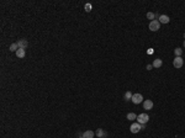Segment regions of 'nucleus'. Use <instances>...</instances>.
<instances>
[{
    "label": "nucleus",
    "mask_w": 185,
    "mask_h": 138,
    "mask_svg": "<svg viewBox=\"0 0 185 138\" xmlns=\"http://www.w3.org/2000/svg\"><path fill=\"white\" fill-rule=\"evenodd\" d=\"M94 136H95L94 131H85L83 133V138H94Z\"/></svg>",
    "instance_id": "obj_10"
},
{
    "label": "nucleus",
    "mask_w": 185,
    "mask_h": 138,
    "mask_svg": "<svg viewBox=\"0 0 185 138\" xmlns=\"http://www.w3.org/2000/svg\"><path fill=\"white\" fill-rule=\"evenodd\" d=\"M152 68H153L152 64H148V65H147V70H152Z\"/></svg>",
    "instance_id": "obj_19"
},
{
    "label": "nucleus",
    "mask_w": 185,
    "mask_h": 138,
    "mask_svg": "<svg viewBox=\"0 0 185 138\" xmlns=\"http://www.w3.org/2000/svg\"><path fill=\"white\" fill-rule=\"evenodd\" d=\"M9 49H10L11 52H15V53H16V51L19 49V46H17V43H16V42H15V43H12V44L10 46V48H9Z\"/></svg>",
    "instance_id": "obj_15"
},
{
    "label": "nucleus",
    "mask_w": 185,
    "mask_h": 138,
    "mask_svg": "<svg viewBox=\"0 0 185 138\" xmlns=\"http://www.w3.org/2000/svg\"><path fill=\"white\" fill-rule=\"evenodd\" d=\"M143 109H146V110H152L153 109V101L152 100H146L143 102Z\"/></svg>",
    "instance_id": "obj_7"
},
{
    "label": "nucleus",
    "mask_w": 185,
    "mask_h": 138,
    "mask_svg": "<svg viewBox=\"0 0 185 138\" xmlns=\"http://www.w3.org/2000/svg\"><path fill=\"white\" fill-rule=\"evenodd\" d=\"M130 131H131L132 133H138V132L141 131V125H140L138 122L132 123V125H131V127H130Z\"/></svg>",
    "instance_id": "obj_5"
},
{
    "label": "nucleus",
    "mask_w": 185,
    "mask_h": 138,
    "mask_svg": "<svg viewBox=\"0 0 185 138\" xmlns=\"http://www.w3.org/2000/svg\"><path fill=\"white\" fill-rule=\"evenodd\" d=\"M147 19L148 20H156V14L154 12H147Z\"/></svg>",
    "instance_id": "obj_17"
},
{
    "label": "nucleus",
    "mask_w": 185,
    "mask_h": 138,
    "mask_svg": "<svg viewBox=\"0 0 185 138\" xmlns=\"http://www.w3.org/2000/svg\"><path fill=\"white\" fill-rule=\"evenodd\" d=\"M25 56H26V52H25L23 48H19L16 51V57L17 58H25Z\"/></svg>",
    "instance_id": "obj_8"
},
{
    "label": "nucleus",
    "mask_w": 185,
    "mask_h": 138,
    "mask_svg": "<svg viewBox=\"0 0 185 138\" xmlns=\"http://www.w3.org/2000/svg\"><path fill=\"white\" fill-rule=\"evenodd\" d=\"M133 104H136V105H138V104H141L142 101H143V96L141 95V94H133V96H132V100H131Z\"/></svg>",
    "instance_id": "obj_4"
},
{
    "label": "nucleus",
    "mask_w": 185,
    "mask_h": 138,
    "mask_svg": "<svg viewBox=\"0 0 185 138\" xmlns=\"http://www.w3.org/2000/svg\"><path fill=\"white\" fill-rule=\"evenodd\" d=\"M174 54H175L177 57H182L183 49H182V48H175V49H174Z\"/></svg>",
    "instance_id": "obj_16"
},
{
    "label": "nucleus",
    "mask_w": 185,
    "mask_h": 138,
    "mask_svg": "<svg viewBox=\"0 0 185 138\" xmlns=\"http://www.w3.org/2000/svg\"><path fill=\"white\" fill-rule=\"evenodd\" d=\"M162 64H163V62H162V59H154V62H153V68H161L162 67Z\"/></svg>",
    "instance_id": "obj_12"
},
{
    "label": "nucleus",
    "mask_w": 185,
    "mask_h": 138,
    "mask_svg": "<svg viewBox=\"0 0 185 138\" xmlns=\"http://www.w3.org/2000/svg\"><path fill=\"white\" fill-rule=\"evenodd\" d=\"M148 121H149V116L147 114H141V115L137 116V122L140 125H146Z\"/></svg>",
    "instance_id": "obj_2"
},
{
    "label": "nucleus",
    "mask_w": 185,
    "mask_h": 138,
    "mask_svg": "<svg viewBox=\"0 0 185 138\" xmlns=\"http://www.w3.org/2000/svg\"><path fill=\"white\" fill-rule=\"evenodd\" d=\"M132 96H133V94L131 91H126V94L123 95V99H125V101H130V100H132Z\"/></svg>",
    "instance_id": "obj_13"
},
{
    "label": "nucleus",
    "mask_w": 185,
    "mask_h": 138,
    "mask_svg": "<svg viewBox=\"0 0 185 138\" xmlns=\"http://www.w3.org/2000/svg\"><path fill=\"white\" fill-rule=\"evenodd\" d=\"M127 120H130V121H135V120H137V115L133 114V112H130V114H127Z\"/></svg>",
    "instance_id": "obj_14"
},
{
    "label": "nucleus",
    "mask_w": 185,
    "mask_h": 138,
    "mask_svg": "<svg viewBox=\"0 0 185 138\" xmlns=\"http://www.w3.org/2000/svg\"><path fill=\"white\" fill-rule=\"evenodd\" d=\"M17 46H19V48H27V46H28V42H27V39H19L17 42Z\"/></svg>",
    "instance_id": "obj_6"
},
{
    "label": "nucleus",
    "mask_w": 185,
    "mask_h": 138,
    "mask_svg": "<svg viewBox=\"0 0 185 138\" xmlns=\"http://www.w3.org/2000/svg\"><path fill=\"white\" fill-rule=\"evenodd\" d=\"M84 9H85L86 12H90V11H91V4H85Z\"/></svg>",
    "instance_id": "obj_18"
},
{
    "label": "nucleus",
    "mask_w": 185,
    "mask_h": 138,
    "mask_svg": "<svg viewBox=\"0 0 185 138\" xmlns=\"http://www.w3.org/2000/svg\"><path fill=\"white\" fill-rule=\"evenodd\" d=\"M158 21H159L161 23H169L170 19H169V16H167V15H161Z\"/></svg>",
    "instance_id": "obj_11"
},
{
    "label": "nucleus",
    "mask_w": 185,
    "mask_h": 138,
    "mask_svg": "<svg viewBox=\"0 0 185 138\" xmlns=\"http://www.w3.org/2000/svg\"><path fill=\"white\" fill-rule=\"evenodd\" d=\"M184 47H185V41H184Z\"/></svg>",
    "instance_id": "obj_21"
},
{
    "label": "nucleus",
    "mask_w": 185,
    "mask_h": 138,
    "mask_svg": "<svg viewBox=\"0 0 185 138\" xmlns=\"http://www.w3.org/2000/svg\"><path fill=\"white\" fill-rule=\"evenodd\" d=\"M159 28H161V22H159L158 20H153V21L149 22V30H151V31L156 32V31H158Z\"/></svg>",
    "instance_id": "obj_1"
},
{
    "label": "nucleus",
    "mask_w": 185,
    "mask_h": 138,
    "mask_svg": "<svg viewBox=\"0 0 185 138\" xmlns=\"http://www.w3.org/2000/svg\"><path fill=\"white\" fill-rule=\"evenodd\" d=\"M103 138H105V137H103Z\"/></svg>",
    "instance_id": "obj_23"
},
{
    "label": "nucleus",
    "mask_w": 185,
    "mask_h": 138,
    "mask_svg": "<svg viewBox=\"0 0 185 138\" xmlns=\"http://www.w3.org/2000/svg\"><path fill=\"white\" fill-rule=\"evenodd\" d=\"M141 130H146V125H141Z\"/></svg>",
    "instance_id": "obj_20"
},
{
    "label": "nucleus",
    "mask_w": 185,
    "mask_h": 138,
    "mask_svg": "<svg viewBox=\"0 0 185 138\" xmlns=\"http://www.w3.org/2000/svg\"><path fill=\"white\" fill-rule=\"evenodd\" d=\"M95 135H96L99 138H103V137H106V135H107V133L104 131L103 128H98V130H96V132H95Z\"/></svg>",
    "instance_id": "obj_9"
},
{
    "label": "nucleus",
    "mask_w": 185,
    "mask_h": 138,
    "mask_svg": "<svg viewBox=\"0 0 185 138\" xmlns=\"http://www.w3.org/2000/svg\"><path fill=\"white\" fill-rule=\"evenodd\" d=\"M184 38H185V33H184Z\"/></svg>",
    "instance_id": "obj_22"
},
{
    "label": "nucleus",
    "mask_w": 185,
    "mask_h": 138,
    "mask_svg": "<svg viewBox=\"0 0 185 138\" xmlns=\"http://www.w3.org/2000/svg\"><path fill=\"white\" fill-rule=\"evenodd\" d=\"M183 64H184V59L182 58V57H175L174 60H173V65H174L177 69L182 68V67H183Z\"/></svg>",
    "instance_id": "obj_3"
}]
</instances>
